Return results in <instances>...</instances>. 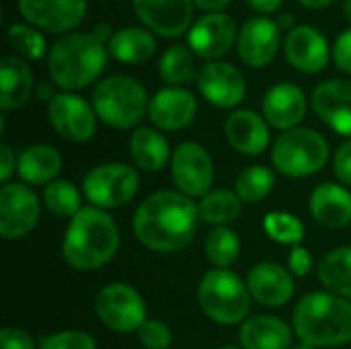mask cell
I'll list each match as a JSON object with an SVG mask.
<instances>
[{
	"mask_svg": "<svg viewBox=\"0 0 351 349\" xmlns=\"http://www.w3.org/2000/svg\"><path fill=\"white\" fill-rule=\"evenodd\" d=\"M199 208L181 191L160 189L148 195L134 214L136 239L154 253H177L197 234Z\"/></svg>",
	"mask_w": 351,
	"mask_h": 349,
	"instance_id": "cell-1",
	"label": "cell"
},
{
	"mask_svg": "<svg viewBox=\"0 0 351 349\" xmlns=\"http://www.w3.org/2000/svg\"><path fill=\"white\" fill-rule=\"evenodd\" d=\"M119 249L115 220L95 206L82 208L68 224L62 243L66 263L78 272H95L107 265Z\"/></svg>",
	"mask_w": 351,
	"mask_h": 349,
	"instance_id": "cell-2",
	"label": "cell"
},
{
	"mask_svg": "<svg viewBox=\"0 0 351 349\" xmlns=\"http://www.w3.org/2000/svg\"><path fill=\"white\" fill-rule=\"evenodd\" d=\"M294 333L311 348H333L351 341V302L331 292L302 296L292 315Z\"/></svg>",
	"mask_w": 351,
	"mask_h": 349,
	"instance_id": "cell-3",
	"label": "cell"
},
{
	"mask_svg": "<svg viewBox=\"0 0 351 349\" xmlns=\"http://www.w3.org/2000/svg\"><path fill=\"white\" fill-rule=\"evenodd\" d=\"M107 56L109 49L93 33L72 31L51 45L47 72L56 86L64 91H80L101 76Z\"/></svg>",
	"mask_w": 351,
	"mask_h": 349,
	"instance_id": "cell-4",
	"label": "cell"
},
{
	"mask_svg": "<svg viewBox=\"0 0 351 349\" xmlns=\"http://www.w3.org/2000/svg\"><path fill=\"white\" fill-rule=\"evenodd\" d=\"M93 107L99 119L107 125L117 130H132L148 113L150 99L140 80L128 74H113L95 86Z\"/></svg>",
	"mask_w": 351,
	"mask_h": 349,
	"instance_id": "cell-5",
	"label": "cell"
},
{
	"mask_svg": "<svg viewBox=\"0 0 351 349\" xmlns=\"http://www.w3.org/2000/svg\"><path fill=\"white\" fill-rule=\"evenodd\" d=\"M197 300L208 319L218 325L245 323L251 309L247 284L230 269H210L197 286Z\"/></svg>",
	"mask_w": 351,
	"mask_h": 349,
	"instance_id": "cell-6",
	"label": "cell"
},
{
	"mask_svg": "<svg viewBox=\"0 0 351 349\" xmlns=\"http://www.w3.org/2000/svg\"><path fill=\"white\" fill-rule=\"evenodd\" d=\"M329 160V142L311 128L284 132L271 150L274 167L286 177H308L319 173Z\"/></svg>",
	"mask_w": 351,
	"mask_h": 349,
	"instance_id": "cell-7",
	"label": "cell"
},
{
	"mask_svg": "<svg viewBox=\"0 0 351 349\" xmlns=\"http://www.w3.org/2000/svg\"><path fill=\"white\" fill-rule=\"evenodd\" d=\"M140 189L136 169L125 163H105L90 169L82 181L84 197L99 210H113L130 204Z\"/></svg>",
	"mask_w": 351,
	"mask_h": 349,
	"instance_id": "cell-8",
	"label": "cell"
},
{
	"mask_svg": "<svg viewBox=\"0 0 351 349\" xmlns=\"http://www.w3.org/2000/svg\"><path fill=\"white\" fill-rule=\"evenodd\" d=\"M95 313L99 321L115 333H132L146 323L144 298L136 288L121 282L109 284L97 294Z\"/></svg>",
	"mask_w": 351,
	"mask_h": 349,
	"instance_id": "cell-9",
	"label": "cell"
},
{
	"mask_svg": "<svg viewBox=\"0 0 351 349\" xmlns=\"http://www.w3.org/2000/svg\"><path fill=\"white\" fill-rule=\"evenodd\" d=\"M171 175L183 195L206 197L214 183V160L202 144L181 142L171 158Z\"/></svg>",
	"mask_w": 351,
	"mask_h": 349,
	"instance_id": "cell-10",
	"label": "cell"
},
{
	"mask_svg": "<svg viewBox=\"0 0 351 349\" xmlns=\"http://www.w3.org/2000/svg\"><path fill=\"white\" fill-rule=\"evenodd\" d=\"M41 204L35 191L23 183H6L0 189V237L16 241L27 237L39 222Z\"/></svg>",
	"mask_w": 351,
	"mask_h": 349,
	"instance_id": "cell-11",
	"label": "cell"
},
{
	"mask_svg": "<svg viewBox=\"0 0 351 349\" xmlns=\"http://www.w3.org/2000/svg\"><path fill=\"white\" fill-rule=\"evenodd\" d=\"M21 16L43 33L68 35L86 14L88 0H19Z\"/></svg>",
	"mask_w": 351,
	"mask_h": 349,
	"instance_id": "cell-12",
	"label": "cell"
},
{
	"mask_svg": "<svg viewBox=\"0 0 351 349\" xmlns=\"http://www.w3.org/2000/svg\"><path fill=\"white\" fill-rule=\"evenodd\" d=\"M53 130L70 142H86L97 132V111L74 93H58L47 107Z\"/></svg>",
	"mask_w": 351,
	"mask_h": 349,
	"instance_id": "cell-13",
	"label": "cell"
},
{
	"mask_svg": "<svg viewBox=\"0 0 351 349\" xmlns=\"http://www.w3.org/2000/svg\"><path fill=\"white\" fill-rule=\"evenodd\" d=\"M237 37L239 29L232 16L224 12H208L191 25L187 33V45L199 60L216 62L230 51V47L237 43Z\"/></svg>",
	"mask_w": 351,
	"mask_h": 349,
	"instance_id": "cell-14",
	"label": "cell"
},
{
	"mask_svg": "<svg viewBox=\"0 0 351 349\" xmlns=\"http://www.w3.org/2000/svg\"><path fill=\"white\" fill-rule=\"evenodd\" d=\"M284 45L282 29L278 21L269 16H253L243 23L237 37V51L239 58L251 68H265L269 66L280 47Z\"/></svg>",
	"mask_w": 351,
	"mask_h": 349,
	"instance_id": "cell-15",
	"label": "cell"
},
{
	"mask_svg": "<svg viewBox=\"0 0 351 349\" xmlns=\"http://www.w3.org/2000/svg\"><path fill=\"white\" fill-rule=\"evenodd\" d=\"M140 23L167 39L189 33L193 25V0H132Z\"/></svg>",
	"mask_w": 351,
	"mask_h": 349,
	"instance_id": "cell-16",
	"label": "cell"
},
{
	"mask_svg": "<svg viewBox=\"0 0 351 349\" xmlns=\"http://www.w3.org/2000/svg\"><path fill=\"white\" fill-rule=\"evenodd\" d=\"M197 88L208 103L218 109H232L243 103L247 95V80L243 72L222 60L208 62L197 74Z\"/></svg>",
	"mask_w": 351,
	"mask_h": 349,
	"instance_id": "cell-17",
	"label": "cell"
},
{
	"mask_svg": "<svg viewBox=\"0 0 351 349\" xmlns=\"http://www.w3.org/2000/svg\"><path fill=\"white\" fill-rule=\"evenodd\" d=\"M284 53L288 64L304 74L323 72L329 64V58H333L325 35L311 25H296L292 31H288L284 39Z\"/></svg>",
	"mask_w": 351,
	"mask_h": 349,
	"instance_id": "cell-18",
	"label": "cell"
},
{
	"mask_svg": "<svg viewBox=\"0 0 351 349\" xmlns=\"http://www.w3.org/2000/svg\"><path fill=\"white\" fill-rule=\"evenodd\" d=\"M247 288L251 298H255L259 304L278 309L292 300L296 284L290 269L276 261H263L251 267L247 276Z\"/></svg>",
	"mask_w": 351,
	"mask_h": 349,
	"instance_id": "cell-19",
	"label": "cell"
},
{
	"mask_svg": "<svg viewBox=\"0 0 351 349\" xmlns=\"http://www.w3.org/2000/svg\"><path fill=\"white\" fill-rule=\"evenodd\" d=\"M197 115V101L193 93L183 86H167L160 88L148 107L150 121L165 132H177L187 128Z\"/></svg>",
	"mask_w": 351,
	"mask_h": 349,
	"instance_id": "cell-20",
	"label": "cell"
},
{
	"mask_svg": "<svg viewBox=\"0 0 351 349\" xmlns=\"http://www.w3.org/2000/svg\"><path fill=\"white\" fill-rule=\"evenodd\" d=\"M315 113L339 136L351 138V80H325L313 91Z\"/></svg>",
	"mask_w": 351,
	"mask_h": 349,
	"instance_id": "cell-21",
	"label": "cell"
},
{
	"mask_svg": "<svg viewBox=\"0 0 351 349\" xmlns=\"http://www.w3.org/2000/svg\"><path fill=\"white\" fill-rule=\"evenodd\" d=\"M308 109L306 95L292 82H278L263 95V117L278 130H294Z\"/></svg>",
	"mask_w": 351,
	"mask_h": 349,
	"instance_id": "cell-22",
	"label": "cell"
},
{
	"mask_svg": "<svg viewBox=\"0 0 351 349\" xmlns=\"http://www.w3.org/2000/svg\"><path fill=\"white\" fill-rule=\"evenodd\" d=\"M224 134L228 144L247 156H259L269 146L267 119L251 109H237L224 121Z\"/></svg>",
	"mask_w": 351,
	"mask_h": 349,
	"instance_id": "cell-23",
	"label": "cell"
},
{
	"mask_svg": "<svg viewBox=\"0 0 351 349\" xmlns=\"http://www.w3.org/2000/svg\"><path fill=\"white\" fill-rule=\"evenodd\" d=\"M313 218L325 228H346L351 222V193L337 183L319 185L308 200Z\"/></svg>",
	"mask_w": 351,
	"mask_h": 349,
	"instance_id": "cell-24",
	"label": "cell"
},
{
	"mask_svg": "<svg viewBox=\"0 0 351 349\" xmlns=\"http://www.w3.org/2000/svg\"><path fill=\"white\" fill-rule=\"evenodd\" d=\"M33 93V72L27 60L19 56H4L0 62V109H21Z\"/></svg>",
	"mask_w": 351,
	"mask_h": 349,
	"instance_id": "cell-25",
	"label": "cell"
},
{
	"mask_svg": "<svg viewBox=\"0 0 351 349\" xmlns=\"http://www.w3.org/2000/svg\"><path fill=\"white\" fill-rule=\"evenodd\" d=\"M239 339L243 349H292L294 331L282 319L257 315L241 325Z\"/></svg>",
	"mask_w": 351,
	"mask_h": 349,
	"instance_id": "cell-26",
	"label": "cell"
},
{
	"mask_svg": "<svg viewBox=\"0 0 351 349\" xmlns=\"http://www.w3.org/2000/svg\"><path fill=\"white\" fill-rule=\"evenodd\" d=\"M62 171V154L49 144H35L19 154L16 173L29 185H49Z\"/></svg>",
	"mask_w": 351,
	"mask_h": 349,
	"instance_id": "cell-27",
	"label": "cell"
},
{
	"mask_svg": "<svg viewBox=\"0 0 351 349\" xmlns=\"http://www.w3.org/2000/svg\"><path fill=\"white\" fill-rule=\"evenodd\" d=\"M130 156L134 165L148 173H158L167 167L171 154L169 140L152 128H138L130 138Z\"/></svg>",
	"mask_w": 351,
	"mask_h": 349,
	"instance_id": "cell-28",
	"label": "cell"
},
{
	"mask_svg": "<svg viewBox=\"0 0 351 349\" xmlns=\"http://www.w3.org/2000/svg\"><path fill=\"white\" fill-rule=\"evenodd\" d=\"M107 45H109L107 47L109 56L130 66L148 62L156 51V39L152 31L144 27H121L119 31H115V35Z\"/></svg>",
	"mask_w": 351,
	"mask_h": 349,
	"instance_id": "cell-29",
	"label": "cell"
},
{
	"mask_svg": "<svg viewBox=\"0 0 351 349\" xmlns=\"http://www.w3.org/2000/svg\"><path fill=\"white\" fill-rule=\"evenodd\" d=\"M319 280L331 294L351 300V247H337L323 257Z\"/></svg>",
	"mask_w": 351,
	"mask_h": 349,
	"instance_id": "cell-30",
	"label": "cell"
},
{
	"mask_svg": "<svg viewBox=\"0 0 351 349\" xmlns=\"http://www.w3.org/2000/svg\"><path fill=\"white\" fill-rule=\"evenodd\" d=\"M158 74L160 78L171 86H183L193 80H197V68H195V53L185 43L171 45L158 62Z\"/></svg>",
	"mask_w": 351,
	"mask_h": 349,
	"instance_id": "cell-31",
	"label": "cell"
},
{
	"mask_svg": "<svg viewBox=\"0 0 351 349\" xmlns=\"http://www.w3.org/2000/svg\"><path fill=\"white\" fill-rule=\"evenodd\" d=\"M197 208H199V218L216 228L239 220L243 212V200L237 195V191L214 189L206 197H202Z\"/></svg>",
	"mask_w": 351,
	"mask_h": 349,
	"instance_id": "cell-32",
	"label": "cell"
},
{
	"mask_svg": "<svg viewBox=\"0 0 351 349\" xmlns=\"http://www.w3.org/2000/svg\"><path fill=\"white\" fill-rule=\"evenodd\" d=\"M274 187H276V173L263 165L247 167L245 171H241V175L237 177V183H234L237 195L247 204L263 202L265 197H269Z\"/></svg>",
	"mask_w": 351,
	"mask_h": 349,
	"instance_id": "cell-33",
	"label": "cell"
},
{
	"mask_svg": "<svg viewBox=\"0 0 351 349\" xmlns=\"http://www.w3.org/2000/svg\"><path fill=\"white\" fill-rule=\"evenodd\" d=\"M43 206L56 218L72 220L82 210L80 191L72 181L56 179L49 185H45V189H43Z\"/></svg>",
	"mask_w": 351,
	"mask_h": 349,
	"instance_id": "cell-34",
	"label": "cell"
},
{
	"mask_svg": "<svg viewBox=\"0 0 351 349\" xmlns=\"http://www.w3.org/2000/svg\"><path fill=\"white\" fill-rule=\"evenodd\" d=\"M241 253V239L228 226H216L206 237V255L218 269H228Z\"/></svg>",
	"mask_w": 351,
	"mask_h": 349,
	"instance_id": "cell-35",
	"label": "cell"
},
{
	"mask_svg": "<svg viewBox=\"0 0 351 349\" xmlns=\"http://www.w3.org/2000/svg\"><path fill=\"white\" fill-rule=\"evenodd\" d=\"M8 43L14 49L16 56L25 58V60H41L47 51V43L43 37V31H39L37 27L29 25V23H14L8 27Z\"/></svg>",
	"mask_w": 351,
	"mask_h": 349,
	"instance_id": "cell-36",
	"label": "cell"
},
{
	"mask_svg": "<svg viewBox=\"0 0 351 349\" xmlns=\"http://www.w3.org/2000/svg\"><path fill=\"white\" fill-rule=\"evenodd\" d=\"M263 230L265 234L282 245H300L304 239V224L300 218H296L290 212H269L263 218Z\"/></svg>",
	"mask_w": 351,
	"mask_h": 349,
	"instance_id": "cell-37",
	"label": "cell"
},
{
	"mask_svg": "<svg viewBox=\"0 0 351 349\" xmlns=\"http://www.w3.org/2000/svg\"><path fill=\"white\" fill-rule=\"evenodd\" d=\"M136 333L140 346L144 349H169L173 344V333L169 325L156 319H146V323Z\"/></svg>",
	"mask_w": 351,
	"mask_h": 349,
	"instance_id": "cell-38",
	"label": "cell"
},
{
	"mask_svg": "<svg viewBox=\"0 0 351 349\" xmlns=\"http://www.w3.org/2000/svg\"><path fill=\"white\" fill-rule=\"evenodd\" d=\"M39 349H97V341L93 335L70 329V331H60L43 339Z\"/></svg>",
	"mask_w": 351,
	"mask_h": 349,
	"instance_id": "cell-39",
	"label": "cell"
},
{
	"mask_svg": "<svg viewBox=\"0 0 351 349\" xmlns=\"http://www.w3.org/2000/svg\"><path fill=\"white\" fill-rule=\"evenodd\" d=\"M333 62L335 66L346 72V74H351V27H348L346 31L339 33V37L335 39L333 43Z\"/></svg>",
	"mask_w": 351,
	"mask_h": 349,
	"instance_id": "cell-40",
	"label": "cell"
},
{
	"mask_svg": "<svg viewBox=\"0 0 351 349\" xmlns=\"http://www.w3.org/2000/svg\"><path fill=\"white\" fill-rule=\"evenodd\" d=\"M288 267L290 274L296 278H306L313 272V253L306 247H292L290 255H288Z\"/></svg>",
	"mask_w": 351,
	"mask_h": 349,
	"instance_id": "cell-41",
	"label": "cell"
},
{
	"mask_svg": "<svg viewBox=\"0 0 351 349\" xmlns=\"http://www.w3.org/2000/svg\"><path fill=\"white\" fill-rule=\"evenodd\" d=\"M0 349H37V346L27 331L4 327L0 331Z\"/></svg>",
	"mask_w": 351,
	"mask_h": 349,
	"instance_id": "cell-42",
	"label": "cell"
},
{
	"mask_svg": "<svg viewBox=\"0 0 351 349\" xmlns=\"http://www.w3.org/2000/svg\"><path fill=\"white\" fill-rule=\"evenodd\" d=\"M333 171L341 183L351 185V140L343 142L337 148V152L333 156Z\"/></svg>",
	"mask_w": 351,
	"mask_h": 349,
	"instance_id": "cell-43",
	"label": "cell"
},
{
	"mask_svg": "<svg viewBox=\"0 0 351 349\" xmlns=\"http://www.w3.org/2000/svg\"><path fill=\"white\" fill-rule=\"evenodd\" d=\"M16 163L19 158L14 156L12 148L8 144L0 146V181L6 185L12 177V173H16Z\"/></svg>",
	"mask_w": 351,
	"mask_h": 349,
	"instance_id": "cell-44",
	"label": "cell"
},
{
	"mask_svg": "<svg viewBox=\"0 0 351 349\" xmlns=\"http://www.w3.org/2000/svg\"><path fill=\"white\" fill-rule=\"evenodd\" d=\"M247 4L259 12V16H267L280 10V6L284 4V0H247Z\"/></svg>",
	"mask_w": 351,
	"mask_h": 349,
	"instance_id": "cell-45",
	"label": "cell"
},
{
	"mask_svg": "<svg viewBox=\"0 0 351 349\" xmlns=\"http://www.w3.org/2000/svg\"><path fill=\"white\" fill-rule=\"evenodd\" d=\"M232 0H193V4L202 10H208V12H220L224 10Z\"/></svg>",
	"mask_w": 351,
	"mask_h": 349,
	"instance_id": "cell-46",
	"label": "cell"
},
{
	"mask_svg": "<svg viewBox=\"0 0 351 349\" xmlns=\"http://www.w3.org/2000/svg\"><path fill=\"white\" fill-rule=\"evenodd\" d=\"M90 33H93L101 43H109V41H111V37L115 35L109 23H99V25H95Z\"/></svg>",
	"mask_w": 351,
	"mask_h": 349,
	"instance_id": "cell-47",
	"label": "cell"
},
{
	"mask_svg": "<svg viewBox=\"0 0 351 349\" xmlns=\"http://www.w3.org/2000/svg\"><path fill=\"white\" fill-rule=\"evenodd\" d=\"M296 2H300L302 6L313 8V10H321V8H327L329 4H333L335 0H296Z\"/></svg>",
	"mask_w": 351,
	"mask_h": 349,
	"instance_id": "cell-48",
	"label": "cell"
},
{
	"mask_svg": "<svg viewBox=\"0 0 351 349\" xmlns=\"http://www.w3.org/2000/svg\"><path fill=\"white\" fill-rule=\"evenodd\" d=\"M278 25H280V29H282V31H284V29L292 31V29L296 27V23H294V19H292L290 14H280V19H278Z\"/></svg>",
	"mask_w": 351,
	"mask_h": 349,
	"instance_id": "cell-49",
	"label": "cell"
},
{
	"mask_svg": "<svg viewBox=\"0 0 351 349\" xmlns=\"http://www.w3.org/2000/svg\"><path fill=\"white\" fill-rule=\"evenodd\" d=\"M343 16L348 19V23L351 25V0H346V4H343Z\"/></svg>",
	"mask_w": 351,
	"mask_h": 349,
	"instance_id": "cell-50",
	"label": "cell"
},
{
	"mask_svg": "<svg viewBox=\"0 0 351 349\" xmlns=\"http://www.w3.org/2000/svg\"><path fill=\"white\" fill-rule=\"evenodd\" d=\"M292 349H317V348H311V346H306V344H300V346H292Z\"/></svg>",
	"mask_w": 351,
	"mask_h": 349,
	"instance_id": "cell-51",
	"label": "cell"
},
{
	"mask_svg": "<svg viewBox=\"0 0 351 349\" xmlns=\"http://www.w3.org/2000/svg\"><path fill=\"white\" fill-rule=\"evenodd\" d=\"M218 349H241V348H232V346H224V348H218Z\"/></svg>",
	"mask_w": 351,
	"mask_h": 349,
	"instance_id": "cell-52",
	"label": "cell"
}]
</instances>
